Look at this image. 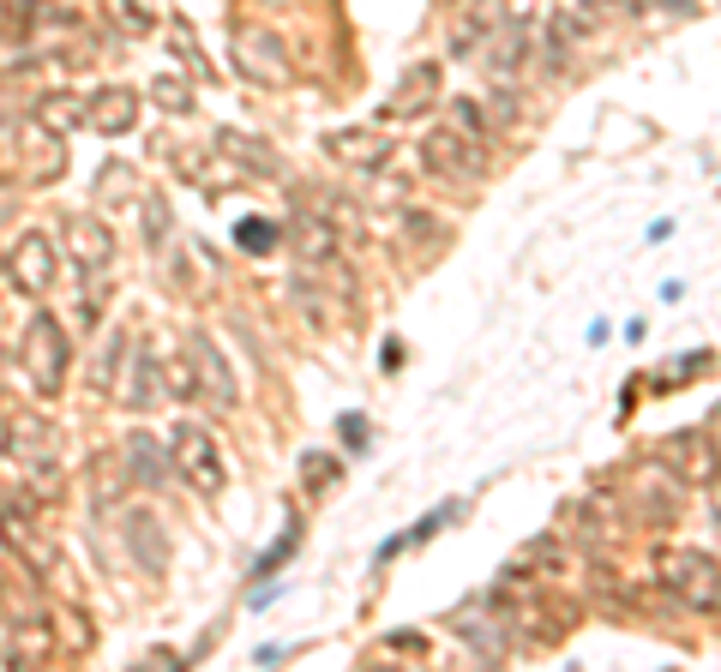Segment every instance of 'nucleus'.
Instances as JSON below:
<instances>
[{
    "label": "nucleus",
    "mask_w": 721,
    "mask_h": 672,
    "mask_svg": "<svg viewBox=\"0 0 721 672\" xmlns=\"http://www.w3.org/2000/svg\"><path fill=\"white\" fill-rule=\"evenodd\" d=\"M157 109L163 114H193V91H187V79H174V72H163V79L151 84Z\"/></svg>",
    "instance_id": "obj_23"
},
{
    "label": "nucleus",
    "mask_w": 721,
    "mask_h": 672,
    "mask_svg": "<svg viewBox=\"0 0 721 672\" xmlns=\"http://www.w3.org/2000/svg\"><path fill=\"white\" fill-rule=\"evenodd\" d=\"M169 457H174V474H181L193 492H204V499H217V492L229 487V462H223L217 439L199 421H174L169 427Z\"/></svg>",
    "instance_id": "obj_2"
},
{
    "label": "nucleus",
    "mask_w": 721,
    "mask_h": 672,
    "mask_svg": "<svg viewBox=\"0 0 721 672\" xmlns=\"http://www.w3.org/2000/svg\"><path fill=\"white\" fill-rule=\"evenodd\" d=\"M84 127L102 132V139L132 132L139 127V91H127V84H97V91H84Z\"/></svg>",
    "instance_id": "obj_9"
},
{
    "label": "nucleus",
    "mask_w": 721,
    "mask_h": 672,
    "mask_svg": "<svg viewBox=\"0 0 721 672\" xmlns=\"http://www.w3.org/2000/svg\"><path fill=\"white\" fill-rule=\"evenodd\" d=\"M0 444H7V457L12 462H54L61 457V432H54V421L49 414H12L7 421V432H0Z\"/></svg>",
    "instance_id": "obj_10"
},
{
    "label": "nucleus",
    "mask_w": 721,
    "mask_h": 672,
    "mask_svg": "<svg viewBox=\"0 0 721 672\" xmlns=\"http://www.w3.org/2000/svg\"><path fill=\"white\" fill-rule=\"evenodd\" d=\"M337 432H343L349 451H367V444H373V427H367V414H343V421H337Z\"/></svg>",
    "instance_id": "obj_27"
},
{
    "label": "nucleus",
    "mask_w": 721,
    "mask_h": 672,
    "mask_svg": "<svg viewBox=\"0 0 721 672\" xmlns=\"http://www.w3.org/2000/svg\"><path fill=\"white\" fill-rule=\"evenodd\" d=\"M102 7H109L114 24H127V37H144V31H151V12H144L139 0H102Z\"/></svg>",
    "instance_id": "obj_25"
},
{
    "label": "nucleus",
    "mask_w": 721,
    "mask_h": 672,
    "mask_svg": "<svg viewBox=\"0 0 721 672\" xmlns=\"http://www.w3.org/2000/svg\"><path fill=\"white\" fill-rule=\"evenodd\" d=\"M61 252L79 264V271H109V264H114V234H109V222L91 217V211L67 217V222H61Z\"/></svg>",
    "instance_id": "obj_8"
},
{
    "label": "nucleus",
    "mask_w": 721,
    "mask_h": 672,
    "mask_svg": "<svg viewBox=\"0 0 721 672\" xmlns=\"http://www.w3.org/2000/svg\"><path fill=\"white\" fill-rule=\"evenodd\" d=\"M163 397H174V402H193L199 397V379H193V361H187V354L163 361Z\"/></svg>",
    "instance_id": "obj_20"
},
{
    "label": "nucleus",
    "mask_w": 721,
    "mask_h": 672,
    "mask_svg": "<svg viewBox=\"0 0 721 672\" xmlns=\"http://www.w3.org/2000/svg\"><path fill=\"white\" fill-rule=\"evenodd\" d=\"M211 144H217V151H229V157H241L247 169H271V174L283 169V157H277L271 144H253V139H247V132H217Z\"/></svg>",
    "instance_id": "obj_19"
},
{
    "label": "nucleus",
    "mask_w": 721,
    "mask_h": 672,
    "mask_svg": "<svg viewBox=\"0 0 721 672\" xmlns=\"http://www.w3.org/2000/svg\"><path fill=\"white\" fill-rule=\"evenodd\" d=\"M296 546H301V522H289V529H283V541H277L271 552H259L253 576H259V582H264V576H277V571H283V564H289V559H296Z\"/></svg>",
    "instance_id": "obj_21"
},
{
    "label": "nucleus",
    "mask_w": 721,
    "mask_h": 672,
    "mask_svg": "<svg viewBox=\"0 0 721 672\" xmlns=\"http://www.w3.org/2000/svg\"><path fill=\"white\" fill-rule=\"evenodd\" d=\"M661 457L668 462H680V474L685 481H715V469H721V457H715V444H710V432H680V439H668L661 444Z\"/></svg>",
    "instance_id": "obj_16"
},
{
    "label": "nucleus",
    "mask_w": 721,
    "mask_h": 672,
    "mask_svg": "<svg viewBox=\"0 0 721 672\" xmlns=\"http://www.w3.org/2000/svg\"><path fill=\"white\" fill-rule=\"evenodd\" d=\"M661 582H668V594L691 612H715L721 606V564L710 552L698 546H673L668 559H661Z\"/></svg>",
    "instance_id": "obj_3"
},
{
    "label": "nucleus",
    "mask_w": 721,
    "mask_h": 672,
    "mask_svg": "<svg viewBox=\"0 0 721 672\" xmlns=\"http://www.w3.org/2000/svg\"><path fill=\"white\" fill-rule=\"evenodd\" d=\"M499 12H505V0H475V7H469V19H463V31H451V54H475L481 37L499 24Z\"/></svg>",
    "instance_id": "obj_17"
},
{
    "label": "nucleus",
    "mask_w": 721,
    "mask_h": 672,
    "mask_svg": "<svg viewBox=\"0 0 721 672\" xmlns=\"http://www.w3.org/2000/svg\"><path fill=\"white\" fill-rule=\"evenodd\" d=\"M121 457H127L132 481L151 487V492H163L169 481H181V474H174V457H169V439H151V432H127Z\"/></svg>",
    "instance_id": "obj_12"
},
{
    "label": "nucleus",
    "mask_w": 721,
    "mask_h": 672,
    "mask_svg": "<svg viewBox=\"0 0 721 672\" xmlns=\"http://www.w3.org/2000/svg\"><path fill=\"white\" fill-rule=\"evenodd\" d=\"M139 211H144V241H151V247H163V234L174 229L169 199H163V192H144V204H139Z\"/></svg>",
    "instance_id": "obj_24"
},
{
    "label": "nucleus",
    "mask_w": 721,
    "mask_h": 672,
    "mask_svg": "<svg viewBox=\"0 0 721 672\" xmlns=\"http://www.w3.org/2000/svg\"><path fill=\"white\" fill-rule=\"evenodd\" d=\"M326 151H331L337 162H349V169H385L391 139H379V132H356V127H343V132H331V139H326Z\"/></svg>",
    "instance_id": "obj_15"
},
{
    "label": "nucleus",
    "mask_w": 721,
    "mask_h": 672,
    "mask_svg": "<svg viewBox=\"0 0 721 672\" xmlns=\"http://www.w3.org/2000/svg\"><path fill=\"white\" fill-rule=\"evenodd\" d=\"M421 162L433 174H445V181H481L488 174V139H475V132H463L458 121L451 127H433L421 139Z\"/></svg>",
    "instance_id": "obj_4"
},
{
    "label": "nucleus",
    "mask_w": 721,
    "mask_h": 672,
    "mask_svg": "<svg viewBox=\"0 0 721 672\" xmlns=\"http://www.w3.org/2000/svg\"><path fill=\"white\" fill-rule=\"evenodd\" d=\"M433 84H439V67L403 72V97H397V109H427V102H433Z\"/></svg>",
    "instance_id": "obj_22"
},
{
    "label": "nucleus",
    "mask_w": 721,
    "mask_h": 672,
    "mask_svg": "<svg viewBox=\"0 0 721 672\" xmlns=\"http://www.w3.org/2000/svg\"><path fill=\"white\" fill-rule=\"evenodd\" d=\"M229 54H234V67H241L253 84H289V49H283V37H277V31L247 24V31H234Z\"/></svg>",
    "instance_id": "obj_6"
},
{
    "label": "nucleus",
    "mask_w": 721,
    "mask_h": 672,
    "mask_svg": "<svg viewBox=\"0 0 721 672\" xmlns=\"http://www.w3.org/2000/svg\"><path fill=\"white\" fill-rule=\"evenodd\" d=\"M283 654H289V649H277V642H271V649H259V654H253V666H277Z\"/></svg>",
    "instance_id": "obj_30"
},
{
    "label": "nucleus",
    "mask_w": 721,
    "mask_h": 672,
    "mask_svg": "<svg viewBox=\"0 0 721 672\" xmlns=\"http://www.w3.org/2000/svg\"><path fill=\"white\" fill-rule=\"evenodd\" d=\"M0 271H7V252H0Z\"/></svg>",
    "instance_id": "obj_32"
},
{
    "label": "nucleus",
    "mask_w": 721,
    "mask_h": 672,
    "mask_svg": "<svg viewBox=\"0 0 721 672\" xmlns=\"http://www.w3.org/2000/svg\"><path fill=\"white\" fill-rule=\"evenodd\" d=\"M102 192H132V169H127V162H109V169H102Z\"/></svg>",
    "instance_id": "obj_28"
},
{
    "label": "nucleus",
    "mask_w": 721,
    "mask_h": 672,
    "mask_svg": "<svg viewBox=\"0 0 721 672\" xmlns=\"http://www.w3.org/2000/svg\"><path fill=\"white\" fill-rule=\"evenodd\" d=\"M710 444H715V457H721V421L710 427Z\"/></svg>",
    "instance_id": "obj_31"
},
{
    "label": "nucleus",
    "mask_w": 721,
    "mask_h": 672,
    "mask_svg": "<svg viewBox=\"0 0 721 672\" xmlns=\"http://www.w3.org/2000/svg\"><path fill=\"white\" fill-rule=\"evenodd\" d=\"M121 379L127 384H114V391H121V409H151V402H163V361H157L151 349L127 354Z\"/></svg>",
    "instance_id": "obj_13"
},
{
    "label": "nucleus",
    "mask_w": 721,
    "mask_h": 672,
    "mask_svg": "<svg viewBox=\"0 0 721 672\" xmlns=\"http://www.w3.org/2000/svg\"><path fill=\"white\" fill-rule=\"evenodd\" d=\"M385 642H391V649H409V654H421V649H427V642H421L415 631H391Z\"/></svg>",
    "instance_id": "obj_29"
},
{
    "label": "nucleus",
    "mask_w": 721,
    "mask_h": 672,
    "mask_svg": "<svg viewBox=\"0 0 721 672\" xmlns=\"http://www.w3.org/2000/svg\"><path fill=\"white\" fill-rule=\"evenodd\" d=\"M19 361H24V379H31L37 397H61L67 372H72V331L54 312H31L24 337H19Z\"/></svg>",
    "instance_id": "obj_1"
},
{
    "label": "nucleus",
    "mask_w": 721,
    "mask_h": 672,
    "mask_svg": "<svg viewBox=\"0 0 721 672\" xmlns=\"http://www.w3.org/2000/svg\"><path fill=\"white\" fill-rule=\"evenodd\" d=\"M121 541H127L132 559H139L144 576H163V571H169V529H163L151 511H144V504L121 516Z\"/></svg>",
    "instance_id": "obj_11"
},
{
    "label": "nucleus",
    "mask_w": 721,
    "mask_h": 672,
    "mask_svg": "<svg viewBox=\"0 0 721 672\" xmlns=\"http://www.w3.org/2000/svg\"><path fill=\"white\" fill-rule=\"evenodd\" d=\"M234 247L241 252H277L283 247V222L277 217H241L234 222Z\"/></svg>",
    "instance_id": "obj_18"
},
{
    "label": "nucleus",
    "mask_w": 721,
    "mask_h": 672,
    "mask_svg": "<svg viewBox=\"0 0 721 672\" xmlns=\"http://www.w3.org/2000/svg\"><path fill=\"white\" fill-rule=\"evenodd\" d=\"M24 121H31L37 132H54V139H72V132L84 127V97H72V91H42L31 109H24Z\"/></svg>",
    "instance_id": "obj_14"
},
{
    "label": "nucleus",
    "mask_w": 721,
    "mask_h": 672,
    "mask_svg": "<svg viewBox=\"0 0 721 672\" xmlns=\"http://www.w3.org/2000/svg\"><path fill=\"white\" fill-rule=\"evenodd\" d=\"M181 354L193 361V379H199V397H217L223 409H234L241 402V391H234V367H229V354L217 349L204 331H187L181 337Z\"/></svg>",
    "instance_id": "obj_7"
},
{
    "label": "nucleus",
    "mask_w": 721,
    "mask_h": 672,
    "mask_svg": "<svg viewBox=\"0 0 721 672\" xmlns=\"http://www.w3.org/2000/svg\"><path fill=\"white\" fill-rule=\"evenodd\" d=\"M0 277H7L19 294L42 301V294H49L54 282H61V247H54L42 229H24L19 241L7 247V271H0Z\"/></svg>",
    "instance_id": "obj_5"
},
{
    "label": "nucleus",
    "mask_w": 721,
    "mask_h": 672,
    "mask_svg": "<svg viewBox=\"0 0 721 672\" xmlns=\"http://www.w3.org/2000/svg\"><path fill=\"white\" fill-rule=\"evenodd\" d=\"M301 481H307V492H326L337 481V457H313V451H307L301 457Z\"/></svg>",
    "instance_id": "obj_26"
}]
</instances>
